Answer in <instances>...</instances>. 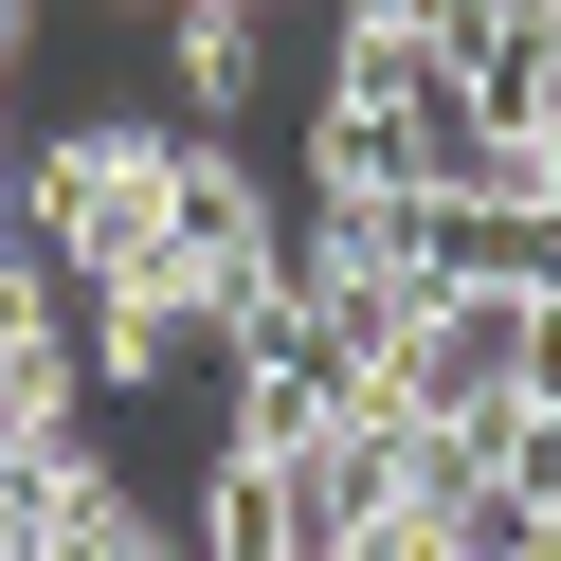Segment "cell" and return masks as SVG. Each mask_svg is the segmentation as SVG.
<instances>
[{"label":"cell","instance_id":"cell-2","mask_svg":"<svg viewBox=\"0 0 561 561\" xmlns=\"http://www.w3.org/2000/svg\"><path fill=\"white\" fill-rule=\"evenodd\" d=\"M146 19H163V55H182V110H199V127L254 110V73H272V0H146Z\"/></svg>","mask_w":561,"mask_h":561},{"label":"cell","instance_id":"cell-1","mask_svg":"<svg viewBox=\"0 0 561 561\" xmlns=\"http://www.w3.org/2000/svg\"><path fill=\"white\" fill-rule=\"evenodd\" d=\"M19 199H37V236L73 254L91 308L182 272V127H55V146H19Z\"/></svg>","mask_w":561,"mask_h":561},{"label":"cell","instance_id":"cell-3","mask_svg":"<svg viewBox=\"0 0 561 561\" xmlns=\"http://www.w3.org/2000/svg\"><path fill=\"white\" fill-rule=\"evenodd\" d=\"M127 19H146V0H127Z\"/></svg>","mask_w":561,"mask_h":561}]
</instances>
